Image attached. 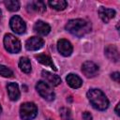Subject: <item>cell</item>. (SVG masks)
Wrapping results in <instances>:
<instances>
[{
    "mask_svg": "<svg viewBox=\"0 0 120 120\" xmlns=\"http://www.w3.org/2000/svg\"><path fill=\"white\" fill-rule=\"evenodd\" d=\"M48 4L50 5L51 8H52L56 10H63L68 6L67 1H65V0H52V1L51 0L48 2Z\"/></svg>",
    "mask_w": 120,
    "mask_h": 120,
    "instance_id": "d6986e66",
    "label": "cell"
},
{
    "mask_svg": "<svg viewBox=\"0 0 120 120\" xmlns=\"http://www.w3.org/2000/svg\"><path fill=\"white\" fill-rule=\"evenodd\" d=\"M4 4L9 11H17L20 8V3L16 0H6Z\"/></svg>",
    "mask_w": 120,
    "mask_h": 120,
    "instance_id": "ffe728a7",
    "label": "cell"
},
{
    "mask_svg": "<svg viewBox=\"0 0 120 120\" xmlns=\"http://www.w3.org/2000/svg\"><path fill=\"white\" fill-rule=\"evenodd\" d=\"M1 19H2V11L0 9V21H1Z\"/></svg>",
    "mask_w": 120,
    "mask_h": 120,
    "instance_id": "484cf974",
    "label": "cell"
},
{
    "mask_svg": "<svg viewBox=\"0 0 120 120\" xmlns=\"http://www.w3.org/2000/svg\"><path fill=\"white\" fill-rule=\"evenodd\" d=\"M41 75L42 77L52 86H57L61 83V79L58 75H55V74H52L47 70H42L41 72Z\"/></svg>",
    "mask_w": 120,
    "mask_h": 120,
    "instance_id": "4fadbf2b",
    "label": "cell"
},
{
    "mask_svg": "<svg viewBox=\"0 0 120 120\" xmlns=\"http://www.w3.org/2000/svg\"><path fill=\"white\" fill-rule=\"evenodd\" d=\"M34 31L40 36H46L50 33L51 27L47 22L42 21H38L34 24Z\"/></svg>",
    "mask_w": 120,
    "mask_h": 120,
    "instance_id": "8fae6325",
    "label": "cell"
},
{
    "mask_svg": "<svg viewBox=\"0 0 120 120\" xmlns=\"http://www.w3.org/2000/svg\"><path fill=\"white\" fill-rule=\"evenodd\" d=\"M0 75L5 78H11L13 76V71L6 66L0 65Z\"/></svg>",
    "mask_w": 120,
    "mask_h": 120,
    "instance_id": "44dd1931",
    "label": "cell"
},
{
    "mask_svg": "<svg viewBox=\"0 0 120 120\" xmlns=\"http://www.w3.org/2000/svg\"><path fill=\"white\" fill-rule=\"evenodd\" d=\"M105 55L107 58L113 62H118L119 60V52L114 45H108L105 48Z\"/></svg>",
    "mask_w": 120,
    "mask_h": 120,
    "instance_id": "7c38bea8",
    "label": "cell"
},
{
    "mask_svg": "<svg viewBox=\"0 0 120 120\" xmlns=\"http://www.w3.org/2000/svg\"><path fill=\"white\" fill-rule=\"evenodd\" d=\"M36 89L38 92V94L47 101H52L54 99V92L52 91V89L50 87V85L43 82V81H39L38 82L37 85H36Z\"/></svg>",
    "mask_w": 120,
    "mask_h": 120,
    "instance_id": "5b68a950",
    "label": "cell"
},
{
    "mask_svg": "<svg viewBox=\"0 0 120 120\" xmlns=\"http://www.w3.org/2000/svg\"><path fill=\"white\" fill-rule=\"evenodd\" d=\"M48 120H52V119H48Z\"/></svg>",
    "mask_w": 120,
    "mask_h": 120,
    "instance_id": "83f0119b",
    "label": "cell"
},
{
    "mask_svg": "<svg viewBox=\"0 0 120 120\" xmlns=\"http://www.w3.org/2000/svg\"><path fill=\"white\" fill-rule=\"evenodd\" d=\"M87 98L92 106L99 111H104L109 106V100L105 94L99 89H90L87 92Z\"/></svg>",
    "mask_w": 120,
    "mask_h": 120,
    "instance_id": "7a4b0ae2",
    "label": "cell"
},
{
    "mask_svg": "<svg viewBox=\"0 0 120 120\" xmlns=\"http://www.w3.org/2000/svg\"><path fill=\"white\" fill-rule=\"evenodd\" d=\"M66 81H67L68 84L71 88H74V89L81 87L82 84V79H81L78 75H75V74H72V73H70V74H68V75L67 76Z\"/></svg>",
    "mask_w": 120,
    "mask_h": 120,
    "instance_id": "9a60e30c",
    "label": "cell"
},
{
    "mask_svg": "<svg viewBox=\"0 0 120 120\" xmlns=\"http://www.w3.org/2000/svg\"><path fill=\"white\" fill-rule=\"evenodd\" d=\"M7 89H8V97L11 100H17L20 98V90H19V86L16 82H9L7 85Z\"/></svg>",
    "mask_w": 120,
    "mask_h": 120,
    "instance_id": "5bb4252c",
    "label": "cell"
},
{
    "mask_svg": "<svg viewBox=\"0 0 120 120\" xmlns=\"http://www.w3.org/2000/svg\"><path fill=\"white\" fill-rule=\"evenodd\" d=\"M19 68L22 71H23L24 73H29L31 71V63L30 60L26 57H22L20 58L19 61Z\"/></svg>",
    "mask_w": 120,
    "mask_h": 120,
    "instance_id": "ac0fdd59",
    "label": "cell"
},
{
    "mask_svg": "<svg viewBox=\"0 0 120 120\" xmlns=\"http://www.w3.org/2000/svg\"><path fill=\"white\" fill-rule=\"evenodd\" d=\"M65 28L75 37L81 38L91 31V23L82 19H73L67 22Z\"/></svg>",
    "mask_w": 120,
    "mask_h": 120,
    "instance_id": "6da1fadb",
    "label": "cell"
},
{
    "mask_svg": "<svg viewBox=\"0 0 120 120\" xmlns=\"http://www.w3.org/2000/svg\"><path fill=\"white\" fill-rule=\"evenodd\" d=\"M35 58L42 65H45V66H48L50 68H52L53 70H57L56 67L54 66L52 60L51 59V57L47 54H36L35 55Z\"/></svg>",
    "mask_w": 120,
    "mask_h": 120,
    "instance_id": "e0dca14e",
    "label": "cell"
},
{
    "mask_svg": "<svg viewBox=\"0 0 120 120\" xmlns=\"http://www.w3.org/2000/svg\"><path fill=\"white\" fill-rule=\"evenodd\" d=\"M60 116L62 120H73L70 110L68 108H61L60 109Z\"/></svg>",
    "mask_w": 120,
    "mask_h": 120,
    "instance_id": "7402d4cb",
    "label": "cell"
},
{
    "mask_svg": "<svg viewBox=\"0 0 120 120\" xmlns=\"http://www.w3.org/2000/svg\"><path fill=\"white\" fill-rule=\"evenodd\" d=\"M9 25H10V28L13 32H15L16 34H19V35H22L25 32L26 30V25H25V22H23V20L18 16V15H15L13 16L10 21H9Z\"/></svg>",
    "mask_w": 120,
    "mask_h": 120,
    "instance_id": "8992f818",
    "label": "cell"
},
{
    "mask_svg": "<svg viewBox=\"0 0 120 120\" xmlns=\"http://www.w3.org/2000/svg\"><path fill=\"white\" fill-rule=\"evenodd\" d=\"M38 114V108L33 102H25L20 107V116L22 120H32Z\"/></svg>",
    "mask_w": 120,
    "mask_h": 120,
    "instance_id": "3957f363",
    "label": "cell"
},
{
    "mask_svg": "<svg viewBox=\"0 0 120 120\" xmlns=\"http://www.w3.org/2000/svg\"><path fill=\"white\" fill-rule=\"evenodd\" d=\"M82 118H83V120H92V115H91L90 112H84L82 113Z\"/></svg>",
    "mask_w": 120,
    "mask_h": 120,
    "instance_id": "cb8c5ba5",
    "label": "cell"
},
{
    "mask_svg": "<svg viewBox=\"0 0 120 120\" xmlns=\"http://www.w3.org/2000/svg\"><path fill=\"white\" fill-rule=\"evenodd\" d=\"M44 45V40L38 37H31L25 41V48L28 51H37L42 48Z\"/></svg>",
    "mask_w": 120,
    "mask_h": 120,
    "instance_id": "ba28073f",
    "label": "cell"
},
{
    "mask_svg": "<svg viewBox=\"0 0 120 120\" xmlns=\"http://www.w3.org/2000/svg\"><path fill=\"white\" fill-rule=\"evenodd\" d=\"M1 112H2V108H1V106H0V114H1Z\"/></svg>",
    "mask_w": 120,
    "mask_h": 120,
    "instance_id": "4316f807",
    "label": "cell"
},
{
    "mask_svg": "<svg viewBox=\"0 0 120 120\" xmlns=\"http://www.w3.org/2000/svg\"><path fill=\"white\" fill-rule=\"evenodd\" d=\"M57 50L63 56H69L72 52V45L67 39H59L57 41Z\"/></svg>",
    "mask_w": 120,
    "mask_h": 120,
    "instance_id": "9c48e42d",
    "label": "cell"
},
{
    "mask_svg": "<svg viewBox=\"0 0 120 120\" xmlns=\"http://www.w3.org/2000/svg\"><path fill=\"white\" fill-rule=\"evenodd\" d=\"M119 105H120V104L118 103V104L116 105V107H115V113H116L118 116L120 115V113H119Z\"/></svg>",
    "mask_w": 120,
    "mask_h": 120,
    "instance_id": "d4e9b609",
    "label": "cell"
},
{
    "mask_svg": "<svg viewBox=\"0 0 120 120\" xmlns=\"http://www.w3.org/2000/svg\"><path fill=\"white\" fill-rule=\"evenodd\" d=\"M98 15H99L100 19L105 23H108L112 19L114 18L115 10H113L112 8H104V7H100L99 9H98Z\"/></svg>",
    "mask_w": 120,
    "mask_h": 120,
    "instance_id": "30bf717a",
    "label": "cell"
},
{
    "mask_svg": "<svg viewBox=\"0 0 120 120\" xmlns=\"http://www.w3.org/2000/svg\"><path fill=\"white\" fill-rule=\"evenodd\" d=\"M82 71L87 78H93L98 73V67L91 61H86L82 66Z\"/></svg>",
    "mask_w": 120,
    "mask_h": 120,
    "instance_id": "52a82bcc",
    "label": "cell"
},
{
    "mask_svg": "<svg viewBox=\"0 0 120 120\" xmlns=\"http://www.w3.org/2000/svg\"><path fill=\"white\" fill-rule=\"evenodd\" d=\"M4 46L5 49L11 53H18L21 51L20 40L11 34H6L4 37Z\"/></svg>",
    "mask_w": 120,
    "mask_h": 120,
    "instance_id": "277c9868",
    "label": "cell"
},
{
    "mask_svg": "<svg viewBox=\"0 0 120 120\" xmlns=\"http://www.w3.org/2000/svg\"><path fill=\"white\" fill-rule=\"evenodd\" d=\"M28 11L35 12H44L46 10V6L43 1H32L27 5Z\"/></svg>",
    "mask_w": 120,
    "mask_h": 120,
    "instance_id": "2e32d148",
    "label": "cell"
},
{
    "mask_svg": "<svg viewBox=\"0 0 120 120\" xmlns=\"http://www.w3.org/2000/svg\"><path fill=\"white\" fill-rule=\"evenodd\" d=\"M111 77H112V79L113 80V81H115L116 82H119V78H120V74H119V72H113L112 75H111Z\"/></svg>",
    "mask_w": 120,
    "mask_h": 120,
    "instance_id": "603a6c76",
    "label": "cell"
}]
</instances>
